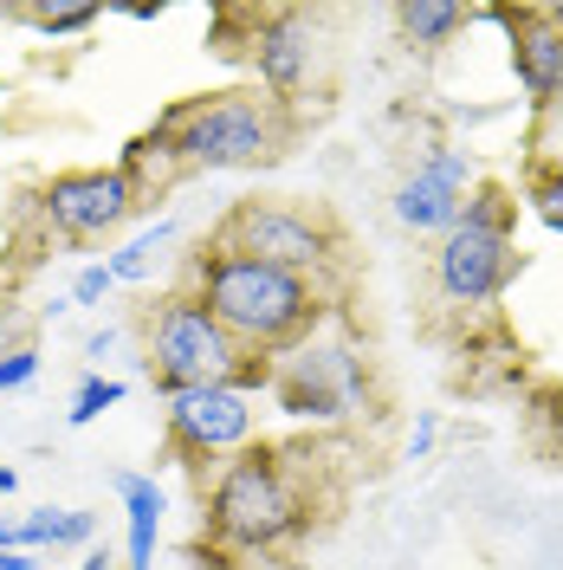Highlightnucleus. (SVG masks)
<instances>
[{
  "label": "nucleus",
  "mask_w": 563,
  "mask_h": 570,
  "mask_svg": "<svg viewBox=\"0 0 563 570\" xmlns=\"http://www.w3.org/2000/svg\"><path fill=\"white\" fill-rule=\"evenodd\" d=\"M0 570H39V551H0Z\"/></svg>",
  "instance_id": "obj_27"
},
{
  "label": "nucleus",
  "mask_w": 563,
  "mask_h": 570,
  "mask_svg": "<svg viewBox=\"0 0 563 570\" xmlns=\"http://www.w3.org/2000/svg\"><path fill=\"white\" fill-rule=\"evenodd\" d=\"M176 156L188 176H214V169H266L279 163L292 142V110L259 98V91H208V98H181L162 110Z\"/></svg>",
  "instance_id": "obj_3"
},
{
  "label": "nucleus",
  "mask_w": 563,
  "mask_h": 570,
  "mask_svg": "<svg viewBox=\"0 0 563 570\" xmlns=\"http://www.w3.org/2000/svg\"><path fill=\"white\" fill-rule=\"evenodd\" d=\"M124 395H130V383H117V376H85V383H78V395H71V409H66V422L71 428H91L105 409H117Z\"/></svg>",
  "instance_id": "obj_20"
},
{
  "label": "nucleus",
  "mask_w": 563,
  "mask_h": 570,
  "mask_svg": "<svg viewBox=\"0 0 563 570\" xmlns=\"http://www.w3.org/2000/svg\"><path fill=\"white\" fill-rule=\"evenodd\" d=\"M441 441V415H415V434H408V461H427Z\"/></svg>",
  "instance_id": "obj_24"
},
{
  "label": "nucleus",
  "mask_w": 563,
  "mask_h": 570,
  "mask_svg": "<svg viewBox=\"0 0 563 570\" xmlns=\"http://www.w3.org/2000/svg\"><path fill=\"white\" fill-rule=\"evenodd\" d=\"M422 169L427 176H441L447 188H460V195H473V181H480V156H473L466 142H427Z\"/></svg>",
  "instance_id": "obj_19"
},
{
  "label": "nucleus",
  "mask_w": 563,
  "mask_h": 570,
  "mask_svg": "<svg viewBox=\"0 0 563 570\" xmlns=\"http://www.w3.org/2000/svg\"><path fill=\"white\" fill-rule=\"evenodd\" d=\"M240 52H247L253 91L292 110V105H298V98L317 85L324 27H317L305 7H273V13H253L247 39H240Z\"/></svg>",
  "instance_id": "obj_9"
},
{
  "label": "nucleus",
  "mask_w": 563,
  "mask_h": 570,
  "mask_svg": "<svg viewBox=\"0 0 563 570\" xmlns=\"http://www.w3.org/2000/svg\"><path fill=\"white\" fill-rule=\"evenodd\" d=\"M162 441L181 466L214 473L220 461H234L240 448L259 441V402L240 395L234 383H208V390H181L162 402Z\"/></svg>",
  "instance_id": "obj_8"
},
{
  "label": "nucleus",
  "mask_w": 563,
  "mask_h": 570,
  "mask_svg": "<svg viewBox=\"0 0 563 570\" xmlns=\"http://www.w3.org/2000/svg\"><path fill=\"white\" fill-rule=\"evenodd\" d=\"M273 409L292 422L337 428L369 409V356L356 351L350 337H312L292 356H279L273 370Z\"/></svg>",
  "instance_id": "obj_7"
},
{
  "label": "nucleus",
  "mask_w": 563,
  "mask_h": 570,
  "mask_svg": "<svg viewBox=\"0 0 563 570\" xmlns=\"http://www.w3.org/2000/svg\"><path fill=\"white\" fill-rule=\"evenodd\" d=\"M0 551H27V538H20V519H0Z\"/></svg>",
  "instance_id": "obj_28"
},
{
  "label": "nucleus",
  "mask_w": 563,
  "mask_h": 570,
  "mask_svg": "<svg viewBox=\"0 0 563 570\" xmlns=\"http://www.w3.org/2000/svg\"><path fill=\"white\" fill-rule=\"evenodd\" d=\"M110 292H117V279H110V266H85V273L71 279V305H85V312H91V305H105Z\"/></svg>",
  "instance_id": "obj_23"
},
{
  "label": "nucleus",
  "mask_w": 563,
  "mask_h": 570,
  "mask_svg": "<svg viewBox=\"0 0 563 570\" xmlns=\"http://www.w3.org/2000/svg\"><path fill=\"white\" fill-rule=\"evenodd\" d=\"M317 499L292 448L253 441L220 461L201 487V532L234 558H279L312 532Z\"/></svg>",
  "instance_id": "obj_2"
},
{
  "label": "nucleus",
  "mask_w": 563,
  "mask_h": 570,
  "mask_svg": "<svg viewBox=\"0 0 563 570\" xmlns=\"http://www.w3.org/2000/svg\"><path fill=\"white\" fill-rule=\"evenodd\" d=\"M388 208H395V220H402L408 234H434V240H441V234L454 227L460 214H466V195H460V188H447L441 176H427L422 163H415L408 176L395 181Z\"/></svg>",
  "instance_id": "obj_14"
},
{
  "label": "nucleus",
  "mask_w": 563,
  "mask_h": 570,
  "mask_svg": "<svg viewBox=\"0 0 563 570\" xmlns=\"http://www.w3.org/2000/svg\"><path fill=\"white\" fill-rule=\"evenodd\" d=\"M27 551H91L98 544V512H78V505H39L20 519Z\"/></svg>",
  "instance_id": "obj_16"
},
{
  "label": "nucleus",
  "mask_w": 563,
  "mask_h": 570,
  "mask_svg": "<svg viewBox=\"0 0 563 570\" xmlns=\"http://www.w3.org/2000/svg\"><path fill=\"white\" fill-rule=\"evenodd\" d=\"M176 247V220H149L142 234H130L124 247L110 253L105 266H110V279L117 285H137V279H149L156 266H162V253Z\"/></svg>",
  "instance_id": "obj_18"
},
{
  "label": "nucleus",
  "mask_w": 563,
  "mask_h": 570,
  "mask_svg": "<svg viewBox=\"0 0 563 570\" xmlns=\"http://www.w3.org/2000/svg\"><path fill=\"white\" fill-rule=\"evenodd\" d=\"M110 564H117V558H110L105 544H91V551H85V558H78L71 570H110Z\"/></svg>",
  "instance_id": "obj_26"
},
{
  "label": "nucleus",
  "mask_w": 563,
  "mask_h": 570,
  "mask_svg": "<svg viewBox=\"0 0 563 570\" xmlns=\"http://www.w3.org/2000/svg\"><path fill=\"white\" fill-rule=\"evenodd\" d=\"M525 202H531V214H537L551 234H563V169H537L531 188H525Z\"/></svg>",
  "instance_id": "obj_21"
},
{
  "label": "nucleus",
  "mask_w": 563,
  "mask_h": 570,
  "mask_svg": "<svg viewBox=\"0 0 563 570\" xmlns=\"http://www.w3.org/2000/svg\"><path fill=\"white\" fill-rule=\"evenodd\" d=\"M512 220H518V202L498 188V181H473L466 195V214L434 240V259H427V279L434 292L460 305V312H486L505 298V285L518 279V247H512Z\"/></svg>",
  "instance_id": "obj_4"
},
{
  "label": "nucleus",
  "mask_w": 563,
  "mask_h": 570,
  "mask_svg": "<svg viewBox=\"0 0 563 570\" xmlns=\"http://www.w3.org/2000/svg\"><path fill=\"white\" fill-rule=\"evenodd\" d=\"M13 487H20V473H13V466H7V461H0V499H7V493H13Z\"/></svg>",
  "instance_id": "obj_29"
},
{
  "label": "nucleus",
  "mask_w": 563,
  "mask_h": 570,
  "mask_svg": "<svg viewBox=\"0 0 563 570\" xmlns=\"http://www.w3.org/2000/svg\"><path fill=\"white\" fill-rule=\"evenodd\" d=\"M0 20H20L46 39H71V33H91L105 20L98 0H27V7H0Z\"/></svg>",
  "instance_id": "obj_17"
},
{
  "label": "nucleus",
  "mask_w": 563,
  "mask_h": 570,
  "mask_svg": "<svg viewBox=\"0 0 563 570\" xmlns=\"http://www.w3.org/2000/svg\"><path fill=\"white\" fill-rule=\"evenodd\" d=\"M117 570H124V564H117Z\"/></svg>",
  "instance_id": "obj_30"
},
{
  "label": "nucleus",
  "mask_w": 563,
  "mask_h": 570,
  "mask_svg": "<svg viewBox=\"0 0 563 570\" xmlns=\"http://www.w3.org/2000/svg\"><path fill=\"white\" fill-rule=\"evenodd\" d=\"M124 13H130V20H162L169 7H162V0H124Z\"/></svg>",
  "instance_id": "obj_25"
},
{
  "label": "nucleus",
  "mask_w": 563,
  "mask_h": 570,
  "mask_svg": "<svg viewBox=\"0 0 563 570\" xmlns=\"http://www.w3.org/2000/svg\"><path fill=\"white\" fill-rule=\"evenodd\" d=\"M208 240L234 253H253L266 266H285V273H305V279L324 285V273L337 266L344 253V234L324 208H305V202H285V195H247L220 214Z\"/></svg>",
  "instance_id": "obj_6"
},
{
  "label": "nucleus",
  "mask_w": 563,
  "mask_h": 570,
  "mask_svg": "<svg viewBox=\"0 0 563 570\" xmlns=\"http://www.w3.org/2000/svg\"><path fill=\"white\" fill-rule=\"evenodd\" d=\"M110 487L124 499V570H156V538H162L169 493L156 487V473H117Z\"/></svg>",
  "instance_id": "obj_13"
},
{
  "label": "nucleus",
  "mask_w": 563,
  "mask_h": 570,
  "mask_svg": "<svg viewBox=\"0 0 563 570\" xmlns=\"http://www.w3.org/2000/svg\"><path fill=\"white\" fill-rule=\"evenodd\" d=\"M33 208L52 240L91 247V240L124 234V220L137 214V195H130V181L117 176V163H110V169H59V176H46Z\"/></svg>",
  "instance_id": "obj_10"
},
{
  "label": "nucleus",
  "mask_w": 563,
  "mask_h": 570,
  "mask_svg": "<svg viewBox=\"0 0 563 570\" xmlns=\"http://www.w3.org/2000/svg\"><path fill=\"white\" fill-rule=\"evenodd\" d=\"M240 363H247V351L214 324V312L188 292V285L162 292V298L142 312V376H149V390L162 395V402L181 395V390L234 383Z\"/></svg>",
  "instance_id": "obj_5"
},
{
  "label": "nucleus",
  "mask_w": 563,
  "mask_h": 570,
  "mask_svg": "<svg viewBox=\"0 0 563 570\" xmlns=\"http://www.w3.org/2000/svg\"><path fill=\"white\" fill-rule=\"evenodd\" d=\"M181 285L214 312V324L240 344L247 356H292L298 344H312L324 318H330V292L305 273L266 266L253 253H234L220 240H201L188 253Z\"/></svg>",
  "instance_id": "obj_1"
},
{
  "label": "nucleus",
  "mask_w": 563,
  "mask_h": 570,
  "mask_svg": "<svg viewBox=\"0 0 563 570\" xmlns=\"http://www.w3.org/2000/svg\"><path fill=\"white\" fill-rule=\"evenodd\" d=\"M473 20H498L505 46H512V78L525 91L531 110H557L563 105V7H473Z\"/></svg>",
  "instance_id": "obj_11"
},
{
  "label": "nucleus",
  "mask_w": 563,
  "mask_h": 570,
  "mask_svg": "<svg viewBox=\"0 0 563 570\" xmlns=\"http://www.w3.org/2000/svg\"><path fill=\"white\" fill-rule=\"evenodd\" d=\"M33 376H39V351H33V344L0 351V395H7V390H27Z\"/></svg>",
  "instance_id": "obj_22"
},
{
  "label": "nucleus",
  "mask_w": 563,
  "mask_h": 570,
  "mask_svg": "<svg viewBox=\"0 0 563 570\" xmlns=\"http://www.w3.org/2000/svg\"><path fill=\"white\" fill-rule=\"evenodd\" d=\"M466 27H473V7L466 0H402L395 7V33H402V46H415V52H441Z\"/></svg>",
  "instance_id": "obj_15"
},
{
  "label": "nucleus",
  "mask_w": 563,
  "mask_h": 570,
  "mask_svg": "<svg viewBox=\"0 0 563 570\" xmlns=\"http://www.w3.org/2000/svg\"><path fill=\"white\" fill-rule=\"evenodd\" d=\"M117 176L130 181L137 208H142V202H162V195L188 176V169H181V156H176V137H169V124H162V117L117 149Z\"/></svg>",
  "instance_id": "obj_12"
}]
</instances>
